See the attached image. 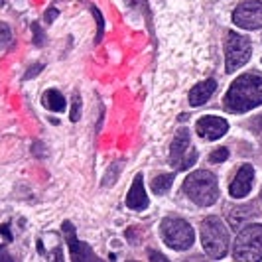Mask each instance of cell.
<instances>
[{
	"instance_id": "9a60e30c",
	"label": "cell",
	"mask_w": 262,
	"mask_h": 262,
	"mask_svg": "<svg viewBox=\"0 0 262 262\" xmlns=\"http://www.w3.org/2000/svg\"><path fill=\"white\" fill-rule=\"evenodd\" d=\"M171 184H173V173H162L152 182V191L156 195H164V193H168Z\"/></svg>"
},
{
	"instance_id": "cb8c5ba5",
	"label": "cell",
	"mask_w": 262,
	"mask_h": 262,
	"mask_svg": "<svg viewBox=\"0 0 262 262\" xmlns=\"http://www.w3.org/2000/svg\"><path fill=\"white\" fill-rule=\"evenodd\" d=\"M57 8H50V10H48V12H46V22H52L53 18H57Z\"/></svg>"
},
{
	"instance_id": "ac0fdd59",
	"label": "cell",
	"mask_w": 262,
	"mask_h": 262,
	"mask_svg": "<svg viewBox=\"0 0 262 262\" xmlns=\"http://www.w3.org/2000/svg\"><path fill=\"white\" fill-rule=\"evenodd\" d=\"M91 12H93V16H95V20H97V38H95V41L99 43V41L103 39V32H105V20H103L101 12H99L95 6H91Z\"/></svg>"
},
{
	"instance_id": "2e32d148",
	"label": "cell",
	"mask_w": 262,
	"mask_h": 262,
	"mask_svg": "<svg viewBox=\"0 0 262 262\" xmlns=\"http://www.w3.org/2000/svg\"><path fill=\"white\" fill-rule=\"evenodd\" d=\"M120 168H122V164H118V162H115L108 170H106L105 173V178H103V185L105 187H111V185L117 182V178H118V171H120Z\"/></svg>"
},
{
	"instance_id": "7402d4cb",
	"label": "cell",
	"mask_w": 262,
	"mask_h": 262,
	"mask_svg": "<svg viewBox=\"0 0 262 262\" xmlns=\"http://www.w3.org/2000/svg\"><path fill=\"white\" fill-rule=\"evenodd\" d=\"M250 128L254 132H262V115H258V117H254L250 120Z\"/></svg>"
},
{
	"instance_id": "ffe728a7",
	"label": "cell",
	"mask_w": 262,
	"mask_h": 262,
	"mask_svg": "<svg viewBox=\"0 0 262 262\" xmlns=\"http://www.w3.org/2000/svg\"><path fill=\"white\" fill-rule=\"evenodd\" d=\"M71 122H77L79 118H81V97L75 95L73 97V105H71Z\"/></svg>"
},
{
	"instance_id": "ba28073f",
	"label": "cell",
	"mask_w": 262,
	"mask_h": 262,
	"mask_svg": "<svg viewBox=\"0 0 262 262\" xmlns=\"http://www.w3.org/2000/svg\"><path fill=\"white\" fill-rule=\"evenodd\" d=\"M233 22L243 30H260L262 28V2L247 0L241 2L233 12Z\"/></svg>"
},
{
	"instance_id": "4316f807",
	"label": "cell",
	"mask_w": 262,
	"mask_h": 262,
	"mask_svg": "<svg viewBox=\"0 0 262 262\" xmlns=\"http://www.w3.org/2000/svg\"><path fill=\"white\" fill-rule=\"evenodd\" d=\"M150 260H168V258H164L160 252H150Z\"/></svg>"
},
{
	"instance_id": "9c48e42d",
	"label": "cell",
	"mask_w": 262,
	"mask_h": 262,
	"mask_svg": "<svg viewBox=\"0 0 262 262\" xmlns=\"http://www.w3.org/2000/svg\"><path fill=\"white\" fill-rule=\"evenodd\" d=\"M61 231H63V235H66V238H67V245H69L71 260H75V262H87V260L97 262L99 260V256L89 249V245H85V243L79 241L77 235H75V227L69 223V221L63 223Z\"/></svg>"
},
{
	"instance_id": "5b68a950",
	"label": "cell",
	"mask_w": 262,
	"mask_h": 262,
	"mask_svg": "<svg viewBox=\"0 0 262 262\" xmlns=\"http://www.w3.org/2000/svg\"><path fill=\"white\" fill-rule=\"evenodd\" d=\"M160 235L164 238V243L173 250H187L195 241V233L191 225L178 217L164 219L160 225Z\"/></svg>"
},
{
	"instance_id": "8fae6325",
	"label": "cell",
	"mask_w": 262,
	"mask_h": 262,
	"mask_svg": "<svg viewBox=\"0 0 262 262\" xmlns=\"http://www.w3.org/2000/svg\"><path fill=\"white\" fill-rule=\"evenodd\" d=\"M252 182H254V170H252V166H250V164L241 166V170L236 171L235 180H233V184H231V187H229L231 197H236V199L245 197L250 191Z\"/></svg>"
},
{
	"instance_id": "52a82bcc",
	"label": "cell",
	"mask_w": 262,
	"mask_h": 262,
	"mask_svg": "<svg viewBox=\"0 0 262 262\" xmlns=\"http://www.w3.org/2000/svg\"><path fill=\"white\" fill-rule=\"evenodd\" d=\"M170 160L171 164H173V168H178V170H187L189 166L195 164L197 152L189 144V132H187V128H182V130L176 132V138L171 142Z\"/></svg>"
},
{
	"instance_id": "5bb4252c",
	"label": "cell",
	"mask_w": 262,
	"mask_h": 262,
	"mask_svg": "<svg viewBox=\"0 0 262 262\" xmlns=\"http://www.w3.org/2000/svg\"><path fill=\"white\" fill-rule=\"evenodd\" d=\"M41 103L48 111H53V113H61L66 108V97L57 89H48L41 97Z\"/></svg>"
},
{
	"instance_id": "8992f818",
	"label": "cell",
	"mask_w": 262,
	"mask_h": 262,
	"mask_svg": "<svg viewBox=\"0 0 262 262\" xmlns=\"http://www.w3.org/2000/svg\"><path fill=\"white\" fill-rule=\"evenodd\" d=\"M250 41L238 34H229L227 41H225V71L233 73L238 67H243L250 59Z\"/></svg>"
},
{
	"instance_id": "3957f363",
	"label": "cell",
	"mask_w": 262,
	"mask_h": 262,
	"mask_svg": "<svg viewBox=\"0 0 262 262\" xmlns=\"http://www.w3.org/2000/svg\"><path fill=\"white\" fill-rule=\"evenodd\" d=\"M201 243L211 258L219 260L229 250V231L219 217H207L201 223Z\"/></svg>"
},
{
	"instance_id": "4fadbf2b",
	"label": "cell",
	"mask_w": 262,
	"mask_h": 262,
	"mask_svg": "<svg viewBox=\"0 0 262 262\" xmlns=\"http://www.w3.org/2000/svg\"><path fill=\"white\" fill-rule=\"evenodd\" d=\"M217 89V81L215 79H207L203 83L195 85L191 91H189V105L191 106H201L205 105L211 99V95Z\"/></svg>"
},
{
	"instance_id": "6da1fadb",
	"label": "cell",
	"mask_w": 262,
	"mask_h": 262,
	"mask_svg": "<svg viewBox=\"0 0 262 262\" xmlns=\"http://www.w3.org/2000/svg\"><path fill=\"white\" fill-rule=\"evenodd\" d=\"M262 105V77L254 73L241 75L225 95V108L231 113H247Z\"/></svg>"
},
{
	"instance_id": "603a6c76",
	"label": "cell",
	"mask_w": 262,
	"mask_h": 262,
	"mask_svg": "<svg viewBox=\"0 0 262 262\" xmlns=\"http://www.w3.org/2000/svg\"><path fill=\"white\" fill-rule=\"evenodd\" d=\"M41 69H43V66H41V63H36V66H32V67H30V71H28L26 75H24V79H32L34 75H38Z\"/></svg>"
},
{
	"instance_id": "e0dca14e",
	"label": "cell",
	"mask_w": 262,
	"mask_h": 262,
	"mask_svg": "<svg viewBox=\"0 0 262 262\" xmlns=\"http://www.w3.org/2000/svg\"><path fill=\"white\" fill-rule=\"evenodd\" d=\"M12 43V32L6 22H0V50H6Z\"/></svg>"
},
{
	"instance_id": "d6986e66",
	"label": "cell",
	"mask_w": 262,
	"mask_h": 262,
	"mask_svg": "<svg viewBox=\"0 0 262 262\" xmlns=\"http://www.w3.org/2000/svg\"><path fill=\"white\" fill-rule=\"evenodd\" d=\"M227 158H229V150H227V148H217V150L209 156V162L211 164H221V162H225Z\"/></svg>"
},
{
	"instance_id": "83f0119b",
	"label": "cell",
	"mask_w": 262,
	"mask_h": 262,
	"mask_svg": "<svg viewBox=\"0 0 262 262\" xmlns=\"http://www.w3.org/2000/svg\"><path fill=\"white\" fill-rule=\"evenodd\" d=\"M0 6H4V0H0Z\"/></svg>"
},
{
	"instance_id": "7c38bea8",
	"label": "cell",
	"mask_w": 262,
	"mask_h": 262,
	"mask_svg": "<svg viewBox=\"0 0 262 262\" xmlns=\"http://www.w3.org/2000/svg\"><path fill=\"white\" fill-rule=\"evenodd\" d=\"M148 195H146L144 191V182H142V173H138L136 178H134V182H132V187L130 191H128V195H126V205L134 211H142L148 207Z\"/></svg>"
},
{
	"instance_id": "44dd1931",
	"label": "cell",
	"mask_w": 262,
	"mask_h": 262,
	"mask_svg": "<svg viewBox=\"0 0 262 262\" xmlns=\"http://www.w3.org/2000/svg\"><path fill=\"white\" fill-rule=\"evenodd\" d=\"M32 30H34V43H36V46H43V43H46V39H43V32L39 30L38 22H36V24H32Z\"/></svg>"
},
{
	"instance_id": "7a4b0ae2",
	"label": "cell",
	"mask_w": 262,
	"mask_h": 262,
	"mask_svg": "<svg viewBox=\"0 0 262 262\" xmlns=\"http://www.w3.org/2000/svg\"><path fill=\"white\" fill-rule=\"evenodd\" d=\"M184 193L199 207H209L219 197L217 178L207 170H197L189 173L184 182Z\"/></svg>"
},
{
	"instance_id": "277c9868",
	"label": "cell",
	"mask_w": 262,
	"mask_h": 262,
	"mask_svg": "<svg viewBox=\"0 0 262 262\" xmlns=\"http://www.w3.org/2000/svg\"><path fill=\"white\" fill-rule=\"evenodd\" d=\"M233 256L241 262L262 260V225H247L238 233L233 247Z\"/></svg>"
},
{
	"instance_id": "30bf717a",
	"label": "cell",
	"mask_w": 262,
	"mask_h": 262,
	"mask_svg": "<svg viewBox=\"0 0 262 262\" xmlns=\"http://www.w3.org/2000/svg\"><path fill=\"white\" fill-rule=\"evenodd\" d=\"M229 130V124L225 118L219 117H203L197 120V134L205 140H219Z\"/></svg>"
},
{
	"instance_id": "d4e9b609",
	"label": "cell",
	"mask_w": 262,
	"mask_h": 262,
	"mask_svg": "<svg viewBox=\"0 0 262 262\" xmlns=\"http://www.w3.org/2000/svg\"><path fill=\"white\" fill-rule=\"evenodd\" d=\"M0 233L6 236V241H12V233L8 231V225H0Z\"/></svg>"
},
{
	"instance_id": "484cf974",
	"label": "cell",
	"mask_w": 262,
	"mask_h": 262,
	"mask_svg": "<svg viewBox=\"0 0 262 262\" xmlns=\"http://www.w3.org/2000/svg\"><path fill=\"white\" fill-rule=\"evenodd\" d=\"M0 260H12V258H10V254L6 252L4 247H0Z\"/></svg>"
}]
</instances>
